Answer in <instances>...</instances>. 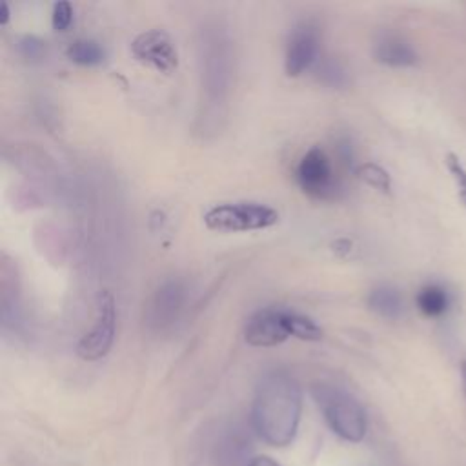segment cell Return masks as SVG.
<instances>
[{"mask_svg": "<svg viewBox=\"0 0 466 466\" xmlns=\"http://www.w3.org/2000/svg\"><path fill=\"white\" fill-rule=\"evenodd\" d=\"M302 395L297 380L286 371L268 373L255 393L251 422L271 446H288L300 420Z\"/></svg>", "mask_w": 466, "mask_h": 466, "instance_id": "cell-1", "label": "cell"}, {"mask_svg": "<svg viewBox=\"0 0 466 466\" xmlns=\"http://www.w3.org/2000/svg\"><path fill=\"white\" fill-rule=\"evenodd\" d=\"M311 391L324 413L326 422L339 437L350 442H359L364 439L366 411L353 395L328 384L313 386Z\"/></svg>", "mask_w": 466, "mask_h": 466, "instance_id": "cell-2", "label": "cell"}, {"mask_svg": "<svg viewBox=\"0 0 466 466\" xmlns=\"http://www.w3.org/2000/svg\"><path fill=\"white\" fill-rule=\"evenodd\" d=\"M279 222V213L258 202H235L213 206L204 213V224L215 231L264 229Z\"/></svg>", "mask_w": 466, "mask_h": 466, "instance_id": "cell-3", "label": "cell"}, {"mask_svg": "<svg viewBox=\"0 0 466 466\" xmlns=\"http://www.w3.org/2000/svg\"><path fill=\"white\" fill-rule=\"evenodd\" d=\"M115 324H116V311H115V299L109 291H100L96 295V319L95 326L89 333H86L80 342L76 344V353L84 360H96L104 357L115 339Z\"/></svg>", "mask_w": 466, "mask_h": 466, "instance_id": "cell-4", "label": "cell"}, {"mask_svg": "<svg viewBox=\"0 0 466 466\" xmlns=\"http://www.w3.org/2000/svg\"><path fill=\"white\" fill-rule=\"evenodd\" d=\"M297 180L304 193L315 198H337L340 186L333 177L331 162L319 146L311 147L297 166Z\"/></svg>", "mask_w": 466, "mask_h": 466, "instance_id": "cell-5", "label": "cell"}, {"mask_svg": "<svg viewBox=\"0 0 466 466\" xmlns=\"http://www.w3.org/2000/svg\"><path fill=\"white\" fill-rule=\"evenodd\" d=\"M184 299H186V289L178 280L164 282L146 304V311H144L146 324L155 331H162L173 326L182 311Z\"/></svg>", "mask_w": 466, "mask_h": 466, "instance_id": "cell-6", "label": "cell"}, {"mask_svg": "<svg viewBox=\"0 0 466 466\" xmlns=\"http://www.w3.org/2000/svg\"><path fill=\"white\" fill-rule=\"evenodd\" d=\"M131 53L137 60L149 64L162 73H171L178 64L173 40L162 29H149L140 33L131 44Z\"/></svg>", "mask_w": 466, "mask_h": 466, "instance_id": "cell-7", "label": "cell"}, {"mask_svg": "<svg viewBox=\"0 0 466 466\" xmlns=\"http://www.w3.org/2000/svg\"><path fill=\"white\" fill-rule=\"evenodd\" d=\"M288 309L264 308L253 313L244 328V339L251 346H277L289 337Z\"/></svg>", "mask_w": 466, "mask_h": 466, "instance_id": "cell-8", "label": "cell"}, {"mask_svg": "<svg viewBox=\"0 0 466 466\" xmlns=\"http://www.w3.org/2000/svg\"><path fill=\"white\" fill-rule=\"evenodd\" d=\"M319 56V27L311 22H300L289 35L286 47V75L299 76L317 62Z\"/></svg>", "mask_w": 466, "mask_h": 466, "instance_id": "cell-9", "label": "cell"}, {"mask_svg": "<svg viewBox=\"0 0 466 466\" xmlns=\"http://www.w3.org/2000/svg\"><path fill=\"white\" fill-rule=\"evenodd\" d=\"M375 60L391 67H408L417 62L415 49L397 35H384L373 47Z\"/></svg>", "mask_w": 466, "mask_h": 466, "instance_id": "cell-10", "label": "cell"}, {"mask_svg": "<svg viewBox=\"0 0 466 466\" xmlns=\"http://www.w3.org/2000/svg\"><path fill=\"white\" fill-rule=\"evenodd\" d=\"M368 306L371 311L384 319H399L404 311V300L397 288L382 284L370 291Z\"/></svg>", "mask_w": 466, "mask_h": 466, "instance_id": "cell-11", "label": "cell"}, {"mask_svg": "<svg viewBox=\"0 0 466 466\" xmlns=\"http://www.w3.org/2000/svg\"><path fill=\"white\" fill-rule=\"evenodd\" d=\"M417 306L426 317H439L450 306L448 291L439 284H428L417 293Z\"/></svg>", "mask_w": 466, "mask_h": 466, "instance_id": "cell-12", "label": "cell"}, {"mask_svg": "<svg viewBox=\"0 0 466 466\" xmlns=\"http://www.w3.org/2000/svg\"><path fill=\"white\" fill-rule=\"evenodd\" d=\"M66 55L78 66H98L106 58V51L95 40H75L69 44Z\"/></svg>", "mask_w": 466, "mask_h": 466, "instance_id": "cell-13", "label": "cell"}, {"mask_svg": "<svg viewBox=\"0 0 466 466\" xmlns=\"http://www.w3.org/2000/svg\"><path fill=\"white\" fill-rule=\"evenodd\" d=\"M315 76H317V80L320 84H324L328 87H335V89H340V87H344L348 84L346 69L335 58H322V60H319V64L315 67Z\"/></svg>", "mask_w": 466, "mask_h": 466, "instance_id": "cell-14", "label": "cell"}, {"mask_svg": "<svg viewBox=\"0 0 466 466\" xmlns=\"http://www.w3.org/2000/svg\"><path fill=\"white\" fill-rule=\"evenodd\" d=\"M288 331L289 335L302 339V340H320L322 328L317 326L309 317H304L295 311H288Z\"/></svg>", "mask_w": 466, "mask_h": 466, "instance_id": "cell-15", "label": "cell"}, {"mask_svg": "<svg viewBox=\"0 0 466 466\" xmlns=\"http://www.w3.org/2000/svg\"><path fill=\"white\" fill-rule=\"evenodd\" d=\"M357 177L360 180H364L366 184H370L375 189H380L382 193H390L391 189V178L388 175L386 169H382L380 166L373 164V162H364L357 167Z\"/></svg>", "mask_w": 466, "mask_h": 466, "instance_id": "cell-16", "label": "cell"}, {"mask_svg": "<svg viewBox=\"0 0 466 466\" xmlns=\"http://www.w3.org/2000/svg\"><path fill=\"white\" fill-rule=\"evenodd\" d=\"M444 162H446V167L457 186V191H459V198L462 200V204L466 206V167L462 166L461 158L455 155V153H446L444 157Z\"/></svg>", "mask_w": 466, "mask_h": 466, "instance_id": "cell-17", "label": "cell"}, {"mask_svg": "<svg viewBox=\"0 0 466 466\" xmlns=\"http://www.w3.org/2000/svg\"><path fill=\"white\" fill-rule=\"evenodd\" d=\"M73 22V7L69 2L62 0L53 5V15H51V24L55 31H66Z\"/></svg>", "mask_w": 466, "mask_h": 466, "instance_id": "cell-18", "label": "cell"}, {"mask_svg": "<svg viewBox=\"0 0 466 466\" xmlns=\"http://www.w3.org/2000/svg\"><path fill=\"white\" fill-rule=\"evenodd\" d=\"M20 55L27 60H40L46 55V42H42L36 36H24L18 42Z\"/></svg>", "mask_w": 466, "mask_h": 466, "instance_id": "cell-19", "label": "cell"}, {"mask_svg": "<svg viewBox=\"0 0 466 466\" xmlns=\"http://www.w3.org/2000/svg\"><path fill=\"white\" fill-rule=\"evenodd\" d=\"M337 149H339V155L342 158V162L346 166H351L353 164V149H351V144L348 138H342L339 144H337Z\"/></svg>", "mask_w": 466, "mask_h": 466, "instance_id": "cell-20", "label": "cell"}, {"mask_svg": "<svg viewBox=\"0 0 466 466\" xmlns=\"http://www.w3.org/2000/svg\"><path fill=\"white\" fill-rule=\"evenodd\" d=\"M331 248H333L335 253H339L340 257H344V255H348V253L351 251V242H350L348 238H339V240H335V242L331 244Z\"/></svg>", "mask_w": 466, "mask_h": 466, "instance_id": "cell-21", "label": "cell"}, {"mask_svg": "<svg viewBox=\"0 0 466 466\" xmlns=\"http://www.w3.org/2000/svg\"><path fill=\"white\" fill-rule=\"evenodd\" d=\"M248 466H280V464L275 462V461L269 459V457H257V459H253Z\"/></svg>", "mask_w": 466, "mask_h": 466, "instance_id": "cell-22", "label": "cell"}, {"mask_svg": "<svg viewBox=\"0 0 466 466\" xmlns=\"http://www.w3.org/2000/svg\"><path fill=\"white\" fill-rule=\"evenodd\" d=\"M9 20V7L4 0H0V24H5Z\"/></svg>", "mask_w": 466, "mask_h": 466, "instance_id": "cell-23", "label": "cell"}, {"mask_svg": "<svg viewBox=\"0 0 466 466\" xmlns=\"http://www.w3.org/2000/svg\"><path fill=\"white\" fill-rule=\"evenodd\" d=\"M461 377H462V388H464V393H466V360L461 362Z\"/></svg>", "mask_w": 466, "mask_h": 466, "instance_id": "cell-24", "label": "cell"}]
</instances>
